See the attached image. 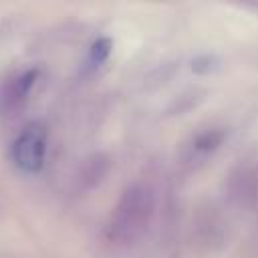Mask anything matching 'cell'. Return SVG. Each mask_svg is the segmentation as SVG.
<instances>
[{"mask_svg": "<svg viewBox=\"0 0 258 258\" xmlns=\"http://www.w3.org/2000/svg\"><path fill=\"white\" fill-rule=\"evenodd\" d=\"M34 81H36V71H26V73L14 77V79L4 87V93L0 95V103H2L4 111L18 109V107L26 101L30 89L34 87Z\"/></svg>", "mask_w": 258, "mask_h": 258, "instance_id": "5b68a950", "label": "cell"}, {"mask_svg": "<svg viewBox=\"0 0 258 258\" xmlns=\"http://www.w3.org/2000/svg\"><path fill=\"white\" fill-rule=\"evenodd\" d=\"M155 218V191L143 183L135 181L127 185L113 210L109 234L121 246H133L149 230Z\"/></svg>", "mask_w": 258, "mask_h": 258, "instance_id": "6da1fadb", "label": "cell"}, {"mask_svg": "<svg viewBox=\"0 0 258 258\" xmlns=\"http://www.w3.org/2000/svg\"><path fill=\"white\" fill-rule=\"evenodd\" d=\"M222 131H204V133H198L185 147H183V153H181V159L185 165L189 167H198L202 165L222 143Z\"/></svg>", "mask_w": 258, "mask_h": 258, "instance_id": "277c9868", "label": "cell"}, {"mask_svg": "<svg viewBox=\"0 0 258 258\" xmlns=\"http://www.w3.org/2000/svg\"><path fill=\"white\" fill-rule=\"evenodd\" d=\"M46 129L40 123L26 125L12 143V161L24 173H36L44 165Z\"/></svg>", "mask_w": 258, "mask_h": 258, "instance_id": "7a4b0ae2", "label": "cell"}, {"mask_svg": "<svg viewBox=\"0 0 258 258\" xmlns=\"http://www.w3.org/2000/svg\"><path fill=\"white\" fill-rule=\"evenodd\" d=\"M256 175H258V169H256Z\"/></svg>", "mask_w": 258, "mask_h": 258, "instance_id": "52a82bcc", "label": "cell"}, {"mask_svg": "<svg viewBox=\"0 0 258 258\" xmlns=\"http://www.w3.org/2000/svg\"><path fill=\"white\" fill-rule=\"evenodd\" d=\"M228 198L240 208H250L258 200V175H256V169L238 167L236 171H232L230 179H228Z\"/></svg>", "mask_w": 258, "mask_h": 258, "instance_id": "3957f363", "label": "cell"}, {"mask_svg": "<svg viewBox=\"0 0 258 258\" xmlns=\"http://www.w3.org/2000/svg\"><path fill=\"white\" fill-rule=\"evenodd\" d=\"M204 224L208 226V222H206V220H204ZM210 226H214V218H212V214H210ZM212 230H214L216 234H220V232H222V228H212ZM202 232H208V228H204Z\"/></svg>", "mask_w": 258, "mask_h": 258, "instance_id": "8992f818", "label": "cell"}]
</instances>
